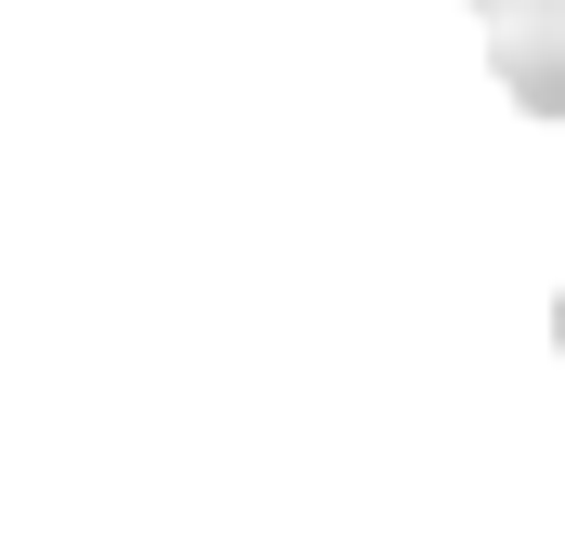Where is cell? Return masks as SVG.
Returning a JSON list of instances; mask_svg holds the SVG:
<instances>
[{
    "instance_id": "1",
    "label": "cell",
    "mask_w": 565,
    "mask_h": 552,
    "mask_svg": "<svg viewBox=\"0 0 565 552\" xmlns=\"http://www.w3.org/2000/svg\"><path fill=\"white\" fill-rule=\"evenodd\" d=\"M487 26V66L526 119H565V0H473Z\"/></svg>"
},
{
    "instance_id": "2",
    "label": "cell",
    "mask_w": 565,
    "mask_h": 552,
    "mask_svg": "<svg viewBox=\"0 0 565 552\" xmlns=\"http://www.w3.org/2000/svg\"><path fill=\"white\" fill-rule=\"evenodd\" d=\"M553 355H565V302H553Z\"/></svg>"
}]
</instances>
